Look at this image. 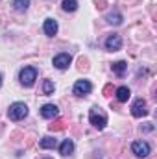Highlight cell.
<instances>
[{"instance_id":"obj_1","label":"cell","mask_w":157,"mask_h":159,"mask_svg":"<svg viewBox=\"0 0 157 159\" xmlns=\"http://www.w3.org/2000/svg\"><path fill=\"white\" fill-rule=\"evenodd\" d=\"M26 115H28V106L22 104V102H15L7 109V117L11 120H22Z\"/></svg>"},{"instance_id":"obj_2","label":"cell","mask_w":157,"mask_h":159,"mask_svg":"<svg viewBox=\"0 0 157 159\" xmlns=\"http://www.w3.org/2000/svg\"><path fill=\"white\" fill-rule=\"evenodd\" d=\"M19 80H20V83L24 87H32L35 83V80H37V70L34 67H24L20 70V74H19Z\"/></svg>"},{"instance_id":"obj_3","label":"cell","mask_w":157,"mask_h":159,"mask_svg":"<svg viewBox=\"0 0 157 159\" xmlns=\"http://www.w3.org/2000/svg\"><path fill=\"white\" fill-rule=\"evenodd\" d=\"M89 120H91V124H92L94 128H98V129H104L105 124H107V117H105L98 107H92V109H91V113H89Z\"/></svg>"},{"instance_id":"obj_4","label":"cell","mask_w":157,"mask_h":159,"mask_svg":"<svg viewBox=\"0 0 157 159\" xmlns=\"http://www.w3.org/2000/svg\"><path fill=\"white\" fill-rule=\"evenodd\" d=\"M131 115L141 119V117H146L148 115V106H146V100L144 98H137L131 106Z\"/></svg>"},{"instance_id":"obj_5","label":"cell","mask_w":157,"mask_h":159,"mask_svg":"<svg viewBox=\"0 0 157 159\" xmlns=\"http://www.w3.org/2000/svg\"><path fill=\"white\" fill-rule=\"evenodd\" d=\"M131 150H133V154L137 157H148L150 152H152V148H150V144L146 141H135L131 144Z\"/></svg>"},{"instance_id":"obj_6","label":"cell","mask_w":157,"mask_h":159,"mask_svg":"<svg viewBox=\"0 0 157 159\" xmlns=\"http://www.w3.org/2000/svg\"><path fill=\"white\" fill-rule=\"evenodd\" d=\"M91 91H92V85H91L89 80H78V81L74 83V94H76V96H85V94H89Z\"/></svg>"},{"instance_id":"obj_7","label":"cell","mask_w":157,"mask_h":159,"mask_svg":"<svg viewBox=\"0 0 157 159\" xmlns=\"http://www.w3.org/2000/svg\"><path fill=\"white\" fill-rule=\"evenodd\" d=\"M105 48L109 50V52H117L122 48V37L118 35V34H113V35H109L107 39H105Z\"/></svg>"},{"instance_id":"obj_8","label":"cell","mask_w":157,"mask_h":159,"mask_svg":"<svg viewBox=\"0 0 157 159\" xmlns=\"http://www.w3.org/2000/svg\"><path fill=\"white\" fill-rule=\"evenodd\" d=\"M70 61H72V57H70V54H57L56 57H54V67L56 69H67L69 65H70Z\"/></svg>"},{"instance_id":"obj_9","label":"cell","mask_w":157,"mask_h":159,"mask_svg":"<svg viewBox=\"0 0 157 159\" xmlns=\"http://www.w3.org/2000/svg\"><path fill=\"white\" fill-rule=\"evenodd\" d=\"M59 115V109H57V106H54V104H44L43 107H41V117L43 119H56Z\"/></svg>"},{"instance_id":"obj_10","label":"cell","mask_w":157,"mask_h":159,"mask_svg":"<svg viewBox=\"0 0 157 159\" xmlns=\"http://www.w3.org/2000/svg\"><path fill=\"white\" fill-rule=\"evenodd\" d=\"M43 30H44V34H46L48 37H54V35L57 34V22H56L54 19H46L44 24H43Z\"/></svg>"},{"instance_id":"obj_11","label":"cell","mask_w":157,"mask_h":159,"mask_svg":"<svg viewBox=\"0 0 157 159\" xmlns=\"http://www.w3.org/2000/svg\"><path fill=\"white\" fill-rule=\"evenodd\" d=\"M74 152V143L70 141V139H65L63 143H61V146H59V154L61 156H70Z\"/></svg>"},{"instance_id":"obj_12","label":"cell","mask_w":157,"mask_h":159,"mask_svg":"<svg viewBox=\"0 0 157 159\" xmlns=\"http://www.w3.org/2000/svg\"><path fill=\"white\" fill-rule=\"evenodd\" d=\"M129 96H131L129 87H118V89H117V100H118V102H128V100H129Z\"/></svg>"},{"instance_id":"obj_13","label":"cell","mask_w":157,"mask_h":159,"mask_svg":"<svg viewBox=\"0 0 157 159\" xmlns=\"http://www.w3.org/2000/svg\"><path fill=\"white\" fill-rule=\"evenodd\" d=\"M56 144H57V141L54 139V137H50V135H46V137H43L39 143L41 148H44V150H48V148H56Z\"/></svg>"},{"instance_id":"obj_14","label":"cell","mask_w":157,"mask_h":159,"mask_svg":"<svg viewBox=\"0 0 157 159\" xmlns=\"http://www.w3.org/2000/svg\"><path fill=\"white\" fill-rule=\"evenodd\" d=\"M126 69H128L126 61H117V63H113V72H115L117 76H122V74L126 72Z\"/></svg>"},{"instance_id":"obj_15","label":"cell","mask_w":157,"mask_h":159,"mask_svg":"<svg viewBox=\"0 0 157 159\" xmlns=\"http://www.w3.org/2000/svg\"><path fill=\"white\" fill-rule=\"evenodd\" d=\"M63 9L65 11H76L78 9V0H63Z\"/></svg>"},{"instance_id":"obj_16","label":"cell","mask_w":157,"mask_h":159,"mask_svg":"<svg viewBox=\"0 0 157 159\" xmlns=\"http://www.w3.org/2000/svg\"><path fill=\"white\" fill-rule=\"evenodd\" d=\"M13 6H15L17 11H26L28 6H30V2L28 0H13Z\"/></svg>"},{"instance_id":"obj_17","label":"cell","mask_w":157,"mask_h":159,"mask_svg":"<svg viewBox=\"0 0 157 159\" xmlns=\"http://www.w3.org/2000/svg\"><path fill=\"white\" fill-rule=\"evenodd\" d=\"M107 22H109V24H120V22H122V15H120L118 11L109 13V15H107Z\"/></svg>"},{"instance_id":"obj_18","label":"cell","mask_w":157,"mask_h":159,"mask_svg":"<svg viewBox=\"0 0 157 159\" xmlns=\"http://www.w3.org/2000/svg\"><path fill=\"white\" fill-rule=\"evenodd\" d=\"M43 93H44L46 96L54 93V81H52V80H44V83H43Z\"/></svg>"},{"instance_id":"obj_19","label":"cell","mask_w":157,"mask_h":159,"mask_svg":"<svg viewBox=\"0 0 157 159\" xmlns=\"http://www.w3.org/2000/svg\"><path fill=\"white\" fill-rule=\"evenodd\" d=\"M63 128H65V122H63V120H57L56 124H50V129H52V131H59V129H63Z\"/></svg>"},{"instance_id":"obj_20","label":"cell","mask_w":157,"mask_h":159,"mask_svg":"<svg viewBox=\"0 0 157 159\" xmlns=\"http://www.w3.org/2000/svg\"><path fill=\"white\" fill-rule=\"evenodd\" d=\"M0 87H2V74H0Z\"/></svg>"}]
</instances>
